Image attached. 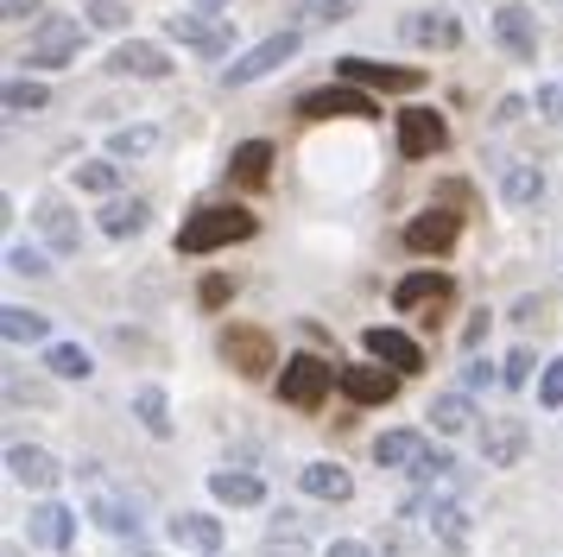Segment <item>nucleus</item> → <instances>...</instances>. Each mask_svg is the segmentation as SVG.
<instances>
[{"instance_id": "obj_1", "label": "nucleus", "mask_w": 563, "mask_h": 557, "mask_svg": "<svg viewBox=\"0 0 563 557\" xmlns=\"http://www.w3.org/2000/svg\"><path fill=\"white\" fill-rule=\"evenodd\" d=\"M247 234H254V216H247V209L209 203V209H197V216L178 228V253H209V248H229V241H247Z\"/></svg>"}, {"instance_id": "obj_2", "label": "nucleus", "mask_w": 563, "mask_h": 557, "mask_svg": "<svg viewBox=\"0 0 563 557\" xmlns=\"http://www.w3.org/2000/svg\"><path fill=\"white\" fill-rule=\"evenodd\" d=\"M77 51H82V20H70V13H45L38 32H32L26 64L32 70H64V64H77Z\"/></svg>"}, {"instance_id": "obj_3", "label": "nucleus", "mask_w": 563, "mask_h": 557, "mask_svg": "<svg viewBox=\"0 0 563 557\" xmlns=\"http://www.w3.org/2000/svg\"><path fill=\"white\" fill-rule=\"evenodd\" d=\"M291 57H298V25H285V32H273V39H260L247 57H234L229 70H222V83H229V89H247V83L273 76L279 64H291Z\"/></svg>"}, {"instance_id": "obj_4", "label": "nucleus", "mask_w": 563, "mask_h": 557, "mask_svg": "<svg viewBox=\"0 0 563 557\" xmlns=\"http://www.w3.org/2000/svg\"><path fill=\"white\" fill-rule=\"evenodd\" d=\"M399 513H406V520H424V532H437L450 551L468 545V513H462V501H450V494H411Z\"/></svg>"}, {"instance_id": "obj_5", "label": "nucleus", "mask_w": 563, "mask_h": 557, "mask_svg": "<svg viewBox=\"0 0 563 557\" xmlns=\"http://www.w3.org/2000/svg\"><path fill=\"white\" fill-rule=\"evenodd\" d=\"M323 393H330V361H323V354H291L279 368V400L285 405L310 412V405H323Z\"/></svg>"}, {"instance_id": "obj_6", "label": "nucleus", "mask_w": 563, "mask_h": 557, "mask_svg": "<svg viewBox=\"0 0 563 557\" xmlns=\"http://www.w3.org/2000/svg\"><path fill=\"white\" fill-rule=\"evenodd\" d=\"M298 114L305 121H330V114H380V101L367 96V89H355V83H323V89H305L298 96Z\"/></svg>"}, {"instance_id": "obj_7", "label": "nucleus", "mask_w": 563, "mask_h": 557, "mask_svg": "<svg viewBox=\"0 0 563 557\" xmlns=\"http://www.w3.org/2000/svg\"><path fill=\"white\" fill-rule=\"evenodd\" d=\"M77 476L89 481V513H96V526H102V532H114V538H128V532H140V513H133V501H128V494H114V488H108V476H102V469H89V462H82Z\"/></svg>"}, {"instance_id": "obj_8", "label": "nucleus", "mask_w": 563, "mask_h": 557, "mask_svg": "<svg viewBox=\"0 0 563 557\" xmlns=\"http://www.w3.org/2000/svg\"><path fill=\"white\" fill-rule=\"evenodd\" d=\"M335 70H342V83H355V89H393V96H411L424 83V70H411V64H374V57H342Z\"/></svg>"}, {"instance_id": "obj_9", "label": "nucleus", "mask_w": 563, "mask_h": 557, "mask_svg": "<svg viewBox=\"0 0 563 557\" xmlns=\"http://www.w3.org/2000/svg\"><path fill=\"white\" fill-rule=\"evenodd\" d=\"M165 32H172L178 45L203 51V57H222V51L234 45V25L229 20H209V13H172V20H165Z\"/></svg>"}, {"instance_id": "obj_10", "label": "nucleus", "mask_w": 563, "mask_h": 557, "mask_svg": "<svg viewBox=\"0 0 563 557\" xmlns=\"http://www.w3.org/2000/svg\"><path fill=\"white\" fill-rule=\"evenodd\" d=\"M443 140H450V127H443L437 108H406L399 114V152L406 159H431V152H443Z\"/></svg>"}, {"instance_id": "obj_11", "label": "nucleus", "mask_w": 563, "mask_h": 557, "mask_svg": "<svg viewBox=\"0 0 563 557\" xmlns=\"http://www.w3.org/2000/svg\"><path fill=\"white\" fill-rule=\"evenodd\" d=\"M526 444H532V430L519 425V418H487L482 425V462H494V469L526 462Z\"/></svg>"}, {"instance_id": "obj_12", "label": "nucleus", "mask_w": 563, "mask_h": 557, "mask_svg": "<svg viewBox=\"0 0 563 557\" xmlns=\"http://www.w3.org/2000/svg\"><path fill=\"white\" fill-rule=\"evenodd\" d=\"M494 39L512 51V57H538V20L526 0H507V7H494Z\"/></svg>"}, {"instance_id": "obj_13", "label": "nucleus", "mask_w": 563, "mask_h": 557, "mask_svg": "<svg viewBox=\"0 0 563 557\" xmlns=\"http://www.w3.org/2000/svg\"><path fill=\"white\" fill-rule=\"evenodd\" d=\"M342 393L355 405H386L399 393V374H393V368H374V361H349V368H342Z\"/></svg>"}, {"instance_id": "obj_14", "label": "nucleus", "mask_w": 563, "mask_h": 557, "mask_svg": "<svg viewBox=\"0 0 563 557\" xmlns=\"http://www.w3.org/2000/svg\"><path fill=\"white\" fill-rule=\"evenodd\" d=\"M7 476L20 481V488H57L64 481V462L52 450H38V444H13L7 450Z\"/></svg>"}, {"instance_id": "obj_15", "label": "nucleus", "mask_w": 563, "mask_h": 557, "mask_svg": "<svg viewBox=\"0 0 563 557\" xmlns=\"http://www.w3.org/2000/svg\"><path fill=\"white\" fill-rule=\"evenodd\" d=\"M108 70L114 76H146V83H158V76H172V57L158 45H146V39H121V45L108 51Z\"/></svg>"}, {"instance_id": "obj_16", "label": "nucleus", "mask_w": 563, "mask_h": 557, "mask_svg": "<svg viewBox=\"0 0 563 557\" xmlns=\"http://www.w3.org/2000/svg\"><path fill=\"white\" fill-rule=\"evenodd\" d=\"M361 342H367V354H374V361H386L393 374H418V368H424V354H418V342H411L406 329H380V324H374Z\"/></svg>"}, {"instance_id": "obj_17", "label": "nucleus", "mask_w": 563, "mask_h": 557, "mask_svg": "<svg viewBox=\"0 0 563 557\" xmlns=\"http://www.w3.org/2000/svg\"><path fill=\"white\" fill-rule=\"evenodd\" d=\"M456 209H424V216H411L406 222V248L411 253H443L450 241H456Z\"/></svg>"}, {"instance_id": "obj_18", "label": "nucleus", "mask_w": 563, "mask_h": 557, "mask_svg": "<svg viewBox=\"0 0 563 557\" xmlns=\"http://www.w3.org/2000/svg\"><path fill=\"white\" fill-rule=\"evenodd\" d=\"M411 476H418L424 494H437V488L462 494V488H468V469H456V456H450V450H424L418 462H411Z\"/></svg>"}, {"instance_id": "obj_19", "label": "nucleus", "mask_w": 563, "mask_h": 557, "mask_svg": "<svg viewBox=\"0 0 563 557\" xmlns=\"http://www.w3.org/2000/svg\"><path fill=\"white\" fill-rule=\"evenodd\" d=\"M32 538H38L45 551H70V545H77V513L57 506V501H45L38 513H32Z\"/></svg>"}, {"instance_id": "obj_20", "label": "nucleus", "mask_w": 563, "mask_h": 557, "mask_svg": "<svg viewBox=\"0 0 563 557\" xmlns=\"http://www.w3.org/2000/svg\"><path fill=\"white\" fill-rule=\"evenodd\" d=\"M399 32H406L411 45H443V51L462 39L456 13H443V7H431V13H406V25H399Z\"/></svg>"}, {"instance_id": "obj_21", "label": "nucleus", "mask_w": 563, "mask_h": 557, "mask_svg": "<svg viewBox=\"0 0 563 557\" xmlns=\"http://www.w3.org/2000/svg\"><path fill=\"white\" fill-rule=\"evenodd\" d=\"M209 494L222 506H260L266 501V481L247 476V469H216V476H209Z\"/></svg>"}, {"instance_id": "obj_22", "label": "nucleus", "mask_w": 563, "mask_h": 557, "mask_svg": "<svg viewBox=\"0 0 563 557\" xmlns=\"http://www.w3.org/2000/svg\"><path fill=\"white\" fill-rule=\"evenodd\" d=\"M38 228H45V241H52L57 253H77V248H82L77 216H70V209H64L57 197H38Z\"/></svg>"}, {"instance_id": "obj_23", "label": "nucleus", "mask_w": 563, "mask_h": 557, "mask_svg": "<svg viewBox=\"0 0 563 557\" xmlns=\"http://www.w3.org/2000/svg\"><path fill=\"white\" fill-rule=\"evenodd\" d=\"M172 545L216 551V545H222V520H216V513H172Z\"/></svg>"}, {"instance_id": "obj_24", "label": "nucleus", "mask_w": 563, "mask_h": 557, "mask_svg": "<svg viewBox=\"0 0 563 557\" xmlns=\"http://www.w3.org/2000/svg\"><path fill=\"white\" fill-rule=\"evenodd\" d=\"M305 494H317V501H349L355 494V481H349V469L342 462H305Z\"/></svg>"}, {"instance_id": "obj_25", "label": "nucleus", "mask_w": 563, "mask_h": 557, "mask_svg": "<svg viewBox=\"0 0 563 557\" xmlns=\"http://www.w3.org/2000/svg\"><path fill=\"white\" fill-rule=\"evenodd\" d=\"M424 456V437L418 430H386V437H374V462L380 469H411Z\"/></svg>"}, {"instance_id": "obj_26", "label": "nucleus", "mask_w": 563, "mask_h": 557, "mask_svg": "<svg viewBox=\"0 0 563 557\" xmlns=\"http://www.w3.org/2000/svg\"><path fill=\"white\" fill-rule=\"evenodd\" d=\"M140 228H146V203L140 197H108L102 203V234L128 241V234H140Z\"/></svg>"}, {"instance_id": "obj_27", "label": "nucleus", "mask_w": 563, "mask_h": 557, "mask_svg": "<svg viewBox=\"0 0 563 557\" xmlns=\"http://www.w3.org/2000/svg\"><path fill=\"white\" fill-rule=\"evenodd\" d=\"M443 298H450V278H443V273H411V278H399V292H393V304H399V310L443 304Z\"/></svg>"}, {"instance_id": "obj_28", "label": "nucleus", "mask_w": 563, "mask_h": 557, "mask_svg": "<svg viewBox=\"0 0 563 557\" xmlns=\"http://www.w3.org/2000/svg\"><path fill=\"white\" fill-rule=\"evenodd\" d=\"M222 354H229L241 374H260V368H266V336H260V329H229V336H222Z\"/></svg>"}, {"instance_id": "obj_29", "label": "nucleus", "mask_w": 563, "mask_h": 557, "mask_svg": "<svg viewBox=\"0 0 563 557\" xmlns=\"http://www.w3.org/2000/svg\"><path fill=\"white\" fill-rule=\"evenodd\" d=\"M229 172H234V184H266V172H273V146H266V140H241Z\"/></svg>"}, {"instance_id": "obj_30", "label": "nucleus", "mask_w": 563, "mask_h": 557, "mask_svg": "<svg viewBox=\"0 0 563 557\" xmlns=\"http://www.w3.org/2000/svg\"><path fill=\"white\" fill-rule=\"evenodd\" d=\"M500 197H507L512 209H532V203L544 197V172H538V165H512V172L500 177Z\"/></svg>"}, {"instance_id": "obj_31", "label": "nucleus", "mask_w": 563, "mask_h": 557, "mask_svg": "<svg viewBox=\"0 0 563 557\" xmlns=\"http://www.w3.org/2000/svg\"><path fill=\"white\" fill-rule=\"evenodd\" d=\"M45 368H52L57 380H89L96 374V361H89L82 342H52V349H45Z\"/></svg>"}, {"instance_id": "obj_32", "label": "nucleus", "mask_w": 563, "mask_h": 557, "mask_svg": "<svg viewBox=\"0 0 563 557\" xmlns=\"http://www.w3.org/2000/svg\"><path fill=\"white\" fill-rule=\"evenodd\" d=\"M431 425L437 430H468V425H475V405H468V393H437V400H431Z\"/></svg>"}, {"instance_id": "obj_33", "label": "nucleus", "mask_w": 563, "mask_h": 557, "mask_svg": "<svg viewBox=\"0 0 563 557\" xmlns=\"http://www.w3.org/2000/svg\"><path fill=\"white\" fill-rule=\"evenodd\" d=\"M45 101H52V89H45L38 76H13V83H7V114H38Z\"/></svg>"}, {"instance_id": "obj_34", "label": "nucleus", "mask_w": 563, "mask_h": 557, "mask_svg": "<svg viewBox=\"0 0 563 557\" xmlns=\"http://www.w3.org/2000/svg\"><path fill=\"white\" fill-rule=\"evenodd\" d=\"M158 140H165L158 127H121V133L108 140V152H114V159H146V152H158Z\"/></svg>"}, {"instance_id": "obj_35", "label": "nucleus", "mask_w": 563, "mask_h": 557, "mask_svg": "<svg viewBox=\"0 0 563 557\" xmlns=\"http://www.w3.org/2000/svg\"><path fill=\"white\" fill-rule=\"evenodd\" d=\"M133 412H140V425L153 430V437H172V412H165V393L158 386H140L133 393Z\"/></svg>"}, {"instance_id": "obj_36", "label": "nucleus", "mask_w": 563, "mask_h": 557, "mask_svg": "<svg viewBox=\"0 0 563 557\" xmlns=\"http://www.w3.org/2000/svg\"><path fill=\"white\" fill-rule=\"evenodd\" d=\"M0 329H7V342H45V317L38 310H20V304L0 310Z\"/></svg>"}, {"instance_id": "obj_37", "label": "nucleus", "mask_w": 563, "mask_h": 557, "mask_svg": "<svg viewBox=\"0 0 563 557\" xmlns=\"http://www.w3.org/2000/svg\"><path fill=\"white\" fill-rule=\"evenodd\" d=\"M114 177H121L114 159H89V165H77V190H114Z\"/></svg>"}, {"instance_id": "obj_38", "label": "nucleus", "mask_w": 563, "mask_h": 557, "mask_svg": "<svg viewBox=\"0 0 563 557\" xmlns=\"http://www.w3.org/2000/svg\"><path fill=\"white\" fill-rule=\"evenodd\" d=\"M128 0H96V7H89V25H108V32H121V25H128Z\"/></svg>"}, {"instance_id": "obj_39", "label": "nucleus", "mask_w": 563, "mask_h": 557, "mask_svg": "<svg viewBox=\"0 0 563 557\" xmlns=\"http://www.w3.org/2000/svg\"><path fill=\"white\" fill-rule=\"evenodd\" d=\"M7 266H13V273H26V278H45V253H38V248H7Z\"/></svg>"}, {"instance_id": "obj_40", "label": "nucleus", "mask_w": 563, "mask_h": 557, "mask_svg": "<svg viewBox=\"0 0 563 557\" xmlns=\"http://www.w3.org/2000/svg\"><path fill=\"white\" fill-rule=\"evenodd\" d=\"M538 405H551V412L563 405V361H551V368H544V380H538Z\"/></svg>"}, {"instance_id": "obj_41", "label": "nucleus", "mask_w": 563, "mask_h": 557, "mask_svg": "<svg viewBox=\"0 0 563 557\" xmlns=\"http://www.w3.org/2000/svg\"><path fill=\"white\" fill-rule=\"evenodd\" d=\"M538 114H544V121H563V83H544V89H538Z\"/></svg>"}, {"instance_id": "obj_42", "label": "nucleus", "mask_w": 563, "mask_h": 557, "mask_svg": "<svg viewBox=\"0 0 563 557\" xmlns=\"http://www.w3.org/2000/svg\"><path fill=\"white\" fill-rule=\"evenodd\" d=\"M526 374H532V354L512 349V354H507V368H500V380H507V386H526Z\"/></svg>"}, {"instance_id": "obj_43", "label": "nucleus", "mask_w": 563, "mask_h": 557, "mask_svg": "<svg viewBox=\"0 0 563 557\" xmlns=\"http://www.w3.org/2000/svg\"><path fill=\"white\" fill-rule=\"evenodd\" d=\"M305 20H349V0H305Z\"/></svg>"}, {"instance_id": "obj_44", "label": "nucleus", "mask_w": 563, "mask_h": 557, "mask_svg": "<svg viewBox=\"0 0 563 557\" xmlns=\"http://www.w3.org/2000/svg\"><path fill=\"white\" fill-rule=\"evenodd\" d=\"M487 380H494V368H487V361H468V368H462V393H482Z\"/></svg>"}, {"instance_id": "obj_45", "label": "nucleus", "mask_w": 563, "mask_h": 557, "mask_svg": "<svg viewBox=\"0 0 563 557\" xmlns=\"http://www.w3.org/2000/svg\"><path fill=\"white\" fill-rule=\"evenodd\" d=\"M197 298H203L209 310H216V304H229V278H222V273H209V278H203V292H197Z\"/></svg>"}, {"instance_id": "obj_46", "label": "nucleus", "mask_w": 563, "mask_h": 557, "mask_svg": "<svg viewBox=\"0 0 563 557\" xmlns=\"http://www.w3.org/2000/svg\"><path fill=\"white\" fill-rule=\"evenodd\" d=\"M323 557H374V551H367L361 538H330V551H323Z\"/></svg>"}, {"instance_id": "obj_47", "label": "nucleus", "mask_w": 563, "mask_h": 557, "mask_svg": "<svg viewBox=\"0 0 563 557\" xmlns=\"http://www.w3.org/2000/svg\"><path fill=\"white\" fill-rule=\"evenodd\" d=\"M0 13H7V20H13V25H20V20H38V0H7Z\"/></svg>"}, {"instance_id": "obj_48", "label": "nucleus", "mask_w": 563, "mask_h": 557, "mask_svg": "<svg viewBox=\"0 0 563 557\" xmlns=\"http://www.w3.org/2000/svg\"><path fill=\"white\" fill-rule=\"evenodd\" d=\"M190 13H209V20H229V0H190Z\"/></svg>"}, {"instance_id": "obj_49", "label": "nucleus", "mask_w": 563, "mask_h": 557, "mask_svg": "<svg viewBox=\"0 0 563 557\" xmlns=\"http://www.w3.org/2000/svg\"><path fill=\"white\" fill-rule=\"evenodd\" d=\"M260 557H305V551H291V545H266Z\"/></svg>"}]
</instances>
